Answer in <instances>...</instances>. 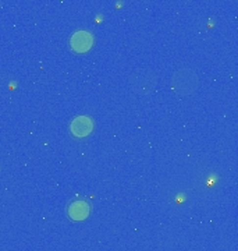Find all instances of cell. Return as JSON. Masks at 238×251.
Listing matches in <instances>:
<instances>
[{"label": "cell", "instance_id": "cell-1", "mask_svg": "<svg viewBox=\"0 0 238 251\" xmlns=\"http://www.w3.org/2000/svg\"><path fill=\"white\" fill-rule=\"evenodd\" d=\"M130 87L138 95H150L158 85V74L149 69H138L130 75Z\"/></svg>", "mask_w": 238, "mask_h": 251}, {"label": "cell", "instance_id": "cell-2", "mask_svg": "<svg viewBox=\"0 0 238 251\" xmlns=\"http://www.w3.org/2000/svg\"><path fill=\"white\" fill-rule=\"evenodd\" d=\"M199 85V78L196 75V73L192 72L191 69H178L171 80V87L180 97H188L192 95L196 88Z\"/></svg>", "mask_w": 238, "mask_h": 251}, {"label": "cell", "instance_id": "cell-5", "mask_svg": "<svg viewBox=\"0 0 238 251\" xmlns=\"http://www.w3.org/2000/svg\"><path fill=\"white\" fill-rule=\"evenodd\" d=\"M67 212L72 221H84L91 214V205L84 200H77V201L71 202Z\"/></svg>", "mask_w": 238, "mask_h": 251}, {"label": "cell", "instance_id": "cell-3", "mask_svg": "<svg viewBox=\"0 0 238 251\" xmlns=\"http://www.w3.org/2000/svg\"><path fill=\"white\" fill-rule=\"evenodd\" d=\"M70 45L72 50H75L78 53L88 52L94 45V36L88 31H77L71 35Z\"/></svg>", "mask_w": 238, "mask_h": 251}, {"label": "cell", "instance_id": "cell-4", "mask_svg": "<svg viewBox=\"0 0 238 251\" xmlns=\"http://www.w3.org/2000/svg\"><path fill=\"white\" fill-rule=\"evenodd\" d=\"M71 134L77 138H82L87 137L92 133L94 130V120L88 116H78L75 117L70 126Z\"/></svg>", "mask_w": 238, "mask_h": 251}]
</instances>
